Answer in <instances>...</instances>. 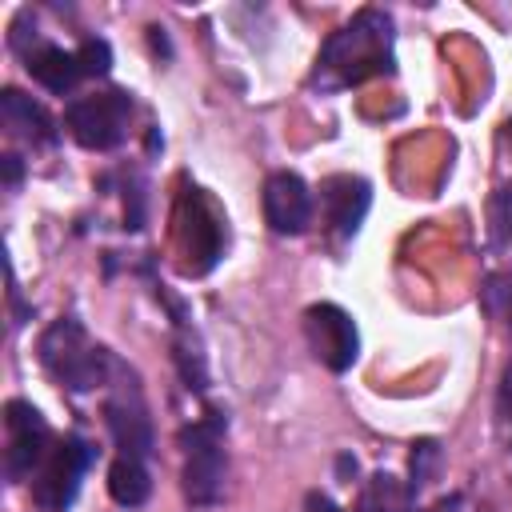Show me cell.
<instances>
[{
	"instance_id": "1",
	"label": "cell",
	"mask_w": 512,
	"mask_h": 512,
	"mask_svg": "<svg viewBox=\"0 0 512 512\" xmlns=\"http://www.w3.org/2000/svg\"><path fill=\"white\" fill-rule=\"evenodd\" d=\"M380 72H392V20L376 8H364L324 44L316 80L324 88H348Z\"/></svg>"
},
{
	"instance_id": "2",
	"label": "cell",
	"mask_w": 512,
	"mask_h": 512,
	"mask_svg": "<svg viewBox=\"0 0 512 512\" xmlns=\"http://www.w3.org/2000/svg\"><path fill=\"white\" fill-rule=\"evenodd\" d=\"M40 360L52 372V380H60L68 392H92L116 368L112 352L92 344L76 320H56L40 336Z\"/></svg>"
},
{
	"instance_id": "3",
	"label": "cell",
	"mask_w": 512,
	"mask_h": 512,
	"mask_svg": "<svg viewBox=\"0 0 512 512\" xmlns=\"http://www.w3.org/2000/svg\"><path fill=\"white\" fill-rule=\"evenodd\" d=\"M128 120H132V100L120 88L96 92V96H80L68 104L64 124L76 136V144L92 148V152H108L128 136Z\"/></svg>"
},
{
	"instance_id": "4",
	"label": "cell",
	"mask_w": 512,
	"mask_h": 512,
	"mask_svg": "<svg viewBox=\"0 0 512 512\" xmlns=\"http://www.w3.org/2000/svg\"><path fill=\"white\" fill-rule=\"evenodd\" d=\"M220 436H224V420L220 412H208V420H200L196 428L184 432V448H188V460H184V496L200 508L216 504L224 496V448H220Z\"/></svg>"
},
{
	"instance_id": "5",
	"label": "cell",
	"mask_w": 512,
	"mask_h": 512,
	"mask_svg": "<svg viewBox=\"0 0 512 512\" xmlns=\"http://www.w3.org/2000/svg\"><path fill=\"white\" fill-rule=\"evenodd\" d=\"M176 224H180L176 232H180L184 272L188 276H204L224 252V216L212 208V200L200 188H188L184 200H180Z\"/></svg>"
},
{
	"instance_id": "6",
	"label": "cell",
	"mask_w": 512,
	"mask_h": 512,
	"mask_svg": "<svg viewBox=\"0 0 512 512\" xmlns=\"http://www.w3.org/2000/svg\"><path fill=\"white\" fill-rule=\"evenodd\" d=\"M88 464H92V448L80 436H64L60 444H52L48 460L32 476V500H36V508L40 512H64L76 500Z\"/></svg>"
},
{
	"instance_id": "7",
	"label": "cell",
	"mask_w": 512,
	"mask_h": 512,
	"mask_svg": "<svg viewBox=\"0 0 512 512\" xmlns=\"http://www.w3.org/2000/svg\"><path fill=\"white\" fill-rule=\"evenodd\" d=\"M304 336H308V348L312 356L328 368V372H348L360 356V336H356V324L344 308L336 304H312L304 312Z\"/></svg>"
},
{
	"instance_id": "8",
	"label": "cell",
	"mask_w": 512,
	"mask_h": 512,
	"mask_svg": "<svg viewBox=\"0 0 512 512\" xmlns=\"http://www.w3.org/2000/svg\"><path fill=\"white\" fill-rule=\"evenodd\" d=\"M4 428H8V448H4V468L12 480L36 476L40 464L52 452V432L44 424V416L28 404V400H12L4 408Z\"/></svg>"
},
{
	"instance_id": "9",
	"label": "cell",
	"mask_w": 512,
	"mask_h": 512,
	"mask_svg": "<svg viewBox=\"0 0 512 512\" xmlns=\"http://www.w3.org/2000/svg\"><path fill=\"white\" fill-rule=\"evenodd\" d=\"M264 220L280 236H296L312 220V192L296 172H272L264 180Z\"/></svg>"
},
{
	"instance_id": "10",
	"label": "cell",
	"mask_w": 512,
	"mask_h": 512,
	"mask_svg": "<svg viewBox=\"0 0 512 512\" xmlns=\"http://www.w3.org/2000/svg\"><path fill=\"white\" fill-rule=\"evenodd\" d=\"M104 416H108V432H112L120 456L144 460V456L152 452V420H148V408H144L136 384H132V388H120V392L108 400Z\"/></svg>"
},
{
	"instance_id": "11",
	"label": "cell",
	"mask_w": 512,
	"mask_h": 512,
	"mask_svg": "<svg viewBox=\"0 0 512 512\" xmlns=\"http://www.w3.org/2000/svg\"><path fill=\"white\" fill-rule=\"evenodd\" d=\"M320 204H324V220L340 232V236H356L360 220L368 216L372 204V188L360 176H328L320 184Z\"/></svg>"
},
{
	"instance_id": "12",
	"label": "cell",
	"mask_w": 512,
	"mask_h": 512,
	"mask_svg": "<svg viewBox=\"0 0 512 512\" xmlns=\"http://www.w3.org/2000/svg\"><path fill=\"white\" fill-rule=\"evenodd\" d=\"M24 60H28L32 80H36V84H44V88H48V92H56V96L72 92V84L84 76V72H80L76 52L56 48V44H40V48H36V52H28Z\"/></svg>"
},
{
	"instance_id": "13",
	"label": "cell",
	"mask_w": 512,
	"mask_h": 512,
	"mask_svg": "<svg viewBox=\"0 0 512 512\" xmlns=\"http://www.w3.org/2000/svg\"><path fill=\"white\" fill-rule=\"evenodd\" d=\"M0 120H4L12 132H20V136H28V140H40V144H48V140L56 136L48 112H44L32 96H24V92H16V88H4V96H0Z\"/></svg>"
},
{
	"instance_id": "14",
	"label": "cell",
	"mask_w": 512,
	"mask_h": 512,
	"mask_svg": "<svg viewBox=\"0 0 512 512\" xmlns=\"http://www.w3.org/2000/svg\"><path fill=\"white\" fill-rule=\"evenodd\" d=\"M356 512H412V488L400 484L392 472H372L360 488Z\"/></svg>"
},
{
	"instance_id": "15",
	"label": "cell",
	"mask_w": 512,
	"mask_h": 512,
	"mask_svg": "<svg viewBox=\"0 0 512 512\" xmlns=\"http://www.w3.org/2000/svg\"><path fill=\"white\" fill-rule=\"evenodd\" d=\"M108 492H112L116 504H124V508H140V504L148 500V492H152V480H148L144 460H136V456H120V460L108 468Z\"/></svg>"
},
{
	"instance_id": "16",
	"label": "cell",
	"mask_w": 512,
	"mask_h": 512,
	"mask_svg": "<svg viewBox=\"0 0 512 512\" xmlns=\"http://www.w3.org/2000/svg\"><path fill=\"white\" fill-rule=\"evenodd\" d=\"M76 60H80L84 76H104L112 68V48H108V40H84L76 48Z\"/></svg>"
},
{
	"instance_id": "17",
	"label": "cell",
	"mask_w": 512,
	"mask_h": 512,
	"mask_svg": "<svg viewBox=\"0 0 512 512\" xmlns=\"http://www.w3.org/2000/svg\"><path fill=\"white\" fill-rule=\"evenodd\" d=\"M436 460H440V448H436L432 440H420V444H416V452H412V480H408L412 496H416V492L428 484V476H432Z\"/></svg>"
},
{
	"instance_id": "18",
	"label": "cell",
	"mask_w": 512,
	"mask_h": 512,
	"mask_svg": "<svg viewBox=\"0 0 512 512\" xmlns=\"http://www.w3.org/2000/svg\"><path fill=\"white\" fill-rule=\"evenodd\" d=\"M492 304L500 308V316L508 320V332H512V272L492 280Z\"/></svg>"
},
{
	"instance_id": "19",
	"label": "cell",
	"mask_w": 512,
	"mask_h": 512,
	"mask_svg": "<svg viewBox=\"0 0 512 512\" xmlns=\"http://www.w3.org/2000/svg\"><path fill=\"white\" fill-rule=\"evenodd\" d=\"M500 420H504L508 432H512V360H508L504 380H500Z\"/></svg>"
},
{
	"instance_id": "20",
	"label": "cell",
	"mask_w": 512,
	"mask_h": 512,
	"mask_svg": "<svg viewBox=\"0 0 512 512\" xmlns=\"http://www.w3.org/2000/svg\"><path fill=\"white\" fill-rule=\"evenodd\" d=\"M304 512H344L336 500H328L324 492H308L304 496Z\"/></svg>"
},
{
	"instance_id": "21",
	"label": "cell",
	"mask_w": 512,
	"mask_h": 512,
	"mask_svg": "<svg viewBox=\"0 0 512 512\" xmlns=\"http://www.w3.org/2000/svg\"><path fill=\"white\" fill-rule=\"evenodd\" d=\"M4 176H8V188L20 184V156H4Z\"/></svg>"
},
{
	"instance_id": "22",
	"label": "cell",
	"mask_w": 512,
	"mask_h": 512,
	"mask_svg": "<svg viewBox=\"0 0 512 512\" xmlns=\"http://www.w3.org/2000/svg\"><path fill=\"white\" fill-rule=\"evenodd\" d=\"M456 508H460V500H456V496H448V500H436L428 512H456Z\"/></svg>"
}]
</instances>
